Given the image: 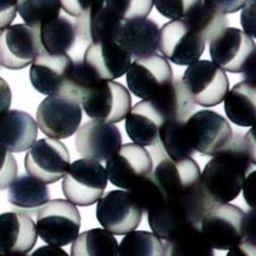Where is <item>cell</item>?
<instances>
[{"label": "cell", "instance_id": "42", "mask_svg": "<svg viewBox=\"0 0 256 256\" xmlns=\"http://www.w3.org/2000/svg\"><path fill=\"white\" fill-rule=\"evenodd\" d=\"M223 14H233L242 10L249 0H203Z\"/></svg>", "mask_w": 256, "mask_h": 256}, {"label": "cell", "instance_id": "25", "mask_svg": "<svg viewBox=\"0 0 256 256\" xmlns=\"http://www.w3.org/2000/svg\"><path fill=\"white\" fill-rule=\"evenodd\" d=\"M124 20L106 6L76 18L77 38L90 43L118 41Z\"/></svg>", "mask_w": 256, "mask_h": 256}, {"label": "cell", "instance_id": "13", "mask_svg": "<svg viewBox=\"0 0 256 256\" xmlns=\"http://www.w3.org/2000/svg\"><path fill=\"white\" fill-rule=\"evenodd\" d=\"M70 162V156L66 144L52 138L36 141L25 157L27 173L46 185L63 178Z\"/></svg>", "mask_w": 256, "mask_h": 256}, {"label": "cell", "instance_id": "38", "mask_svg": "<svg viewBox=\"0 0 256 256\" xmlns=\"http://www.w3.org/2000/svg\"><path fill=\"white\" fill-rule=\"evenodd\" d=\"M202 0H153L157 11L164 18L180 20L194 9Z\"/></svg>", "mask_w": 256, "mask_h": 256}, {"label": "cell", "instance_id": "22", "mask_svg": "<svg viewBox=\"0 0 256 256\" xmlns=\"http://www.w3.org/2000/svg\"><path fill=\"white\" fill-rule=\"evenodd\" d=\"M38 123L29 114L8 110L0 114V146L11 153H22L31 148L38 137Z\"/></svg>", "mask_w": 256, "mask_h": 256}, {"label": "cell", "instance_id": "28", "mask_svg": "<svg viewBox=\"0 0 256 256\" xmlns=\"http://www.w3.org/2000/svg\"><path fill=\"white\" fill-rule=\"evenodd\" d=\"M8 201L13 206L26 212H34L50 201V190L46 184L31 175L16 176L9 187Z\"/></svg>", "mask_w": 256, "mask_h": 256}, {"label": "cell", "instance_id": "12", "mask_svg": "<svg viewBox=\"0 0 256 256\" xmlns=\"http://www.w3.org/2000/svg\"><path fill=\"white\" fill-rule=\"evenodd\" d=\"M143 210L127 190H112L102 194L96 206V218L100 226L114 235H126L137 230Z\"/></svg>", "mask_w": 256, "mask_h": 256}, {"label": "cell", "instance_id": "39", "mask_svg": "<svg viewBox=\"0 0 256 256\" xmlns=\"http://www.w3.org/2000/svg\"><path fill=\"white\" fill-rule=\"evenodd\" d=\"M18 166L11 152L0 146V190L9 188L18 176Z\"/></svg>", "mask_w": 256, "mask_h": 256}, {"label": "cell", "instance_id": "32", "mask_svg": "<svg viewBox=\"0 0 256 256\" xmlns=\"http://www.w3.org/2000/svg\"><path fill=\"white\" fill-rule=\"evenodd\" d=\"M182 20L194 29L203 38L205 43H210L228 26L226 15L214 9L203 0Z\"/></svg>", "mask_w": 256, "mask_h": 256}, {"label": "cell", "instance_id": "4", "mask_svg": "<svg viewBox=\"0 0 256 256\" xmlns=\"http://www.w3.org/2000/svg\"><path fill=\"white\" fill-rule=\"evenodd\" d=\"M80 102L88 116L112 124L123 121L132 109V96L126 88L100 78L82 93Z\"/></svg>", "mask_w": 256, "mask_h": 256}, {"label": "cell", "instance_id": "37", "mask_svg": "<svg viewBox=\"0 0 256 256\" xmlns=\"http://www.w3.org/2000/svg\"><path fill=\"white\" fill-rule=\"evenodd\" d=\"M153 4V0H105V6L122 20L148 18Z\"/></svg>", "mask_w": 256, "mask_h": 256}, {"label": "cell", "instance_id": "24", "mask_svg": "<svg viewBox=\"0 0 256 256\" xmlns=\"http://www.w3.org/2000/svg\"><path fill=\"white\" fill-rule=\"evenodd\" d=\"M132 57H146L159 50L160 29L148 18L124 20L118 38Z\"/></svg>", "mask_w": 256, "mask_h": 256}, {"label": "cell", "instance_id": "10", "mask_svg": "<svg viewBox=\"0 0 256 256\" xmlns=\"http://www.w3.org/2000/svg\"><path fill=\"white\" fill-rule=\"evenodd\" d=\"M212 63L228 73H244L253 66L254 40L237 28L226 27L210 42Z\"/></svg>", "mask_w": 256, "mask_h": 256}, {"label": "cell", "instance_id": "44", "mask_svg": "<svg viewBox=\"0 0 256 256\" xmlns=\"http://www.w3.org/2000/svg\"><path fill=\"white\" fill-rule=\"evenodd\" d=\"M12 92L10 86L4 78L0 77V114H4L11 107Z\"/></svg>", "mask_w": 256, "mask_h": 256}, {"label": "cell", "instance_id": "6", "mask_svg": "<svg viewBox=\"0 0 256 256\" xmlns=\"http://www.w3.org/2000/svg\"><path fill=\"white\" fill-rule=\"evenodd\" d=\"M80 226L79 210L68 200H52L36 212V233L47 244L64 246L72 244L79 235Z\"/></svg>", "mask_w": 256, "mask_h": 256}, {"label": "cell", "instance_id": "9", "mask_svg": "<svg viewBox=\"0 0 256 256\" xmlns=\"http://www.w3.org/2000/svg\"><path fill=\"white\" fill-rule=\"evenodd\" d=\"M44 52L40 28L16 24L0 31V66L6 68H25Z\"/></svg>", "mask_w": 256, "mask_h": 256}, {"label": "cell", "instance_id": "34", "mask_svg": "<svg viewBox=\"0 0 256 256\" xmlns=\"http://www.w3.org/2000/svg\"><path fill=\"white\" fill-rule=\"evenodd\" d=\"M159 141L166 154L172 159H185L196 153L189 141L185 122L164 121L159 132Z\"/></svg>", "mask_w": 256, "mask_h": 256}, {"label": "cell", "instance_id": "45", "mask_svg": "<svg viewBox=\"0 0 256 256\" xmlns=\"http://www.w3.org/2000/svg\"><path fill=\"white\" fill-rule=\"evenodd\" d=\"M255 172L252 171L251 173L248 174V176L244 180V198L248 203V205H250L252 208L254 207V203H253V191H254V180H253V176H254Z\"/></svg>", "mask_w": 256, "mask_h": 256}, {"label": "cell", "instance_id": "26", "mask_svg": "<svg viewBox=\"0 0 256 256\" xmlns=\"http://www.w3.org/2000/svg\"><path fill=\"white\" fill-rule=\"evenodd\" d=\"M150 102L159 110L164 121L170 122H186L196 109V104L182 82L175 77Z\"/></svg>", "mask_w": 256, "mask_h": 256}, {"label": "cell", "instance_id": "2", "mask_svg": "<svg viewBox=\"0 0 256 256\" xmlns=\"http://www.w3.org/2000/svg\"><path fill=\"white\" fill-rule=\"evenodd\" d=\"M202 233L214 250H230L242 242H254V214L230 203H214L200 221Z\"/></svg>", "mask_w": 256, "mask_h": 256}, {"label": "cell", "instance_id": "15", "mask_svg": "<svg viewBox=\"0 0 256 256\" xmlns=\"http://www.w3.org/2000/svg\"><path fill=\"white\" fill-rule=\"evenodd\" d=\"M153 175L168 198H182L203 189L201 170L194 159L164 158L153 170Z\"/></svg>", "mask_w": 256, "mask_h": 256}, {"label": "cell", "instance_id": "40", "mask_svg": "<svg viewBox=\"0 0 256 256\" xmlns=\"http://www.w3.org/2000/svg\"><path fill=\"white\" fill-rule=\"evenodd\" d=\"M60 2L63 11L75 18L105 6V0H60Z\"/></svg>", "mask_w": 256, "mask_h": 256}, {"label": "cell", "instance_id": "20", "mask_svg": "<svg viewBox=\"0 0 256 256\" xmlns=\"http://www.w3.org/2000/svg\"><path fill=\"white\" fill-rule=\"evenodd\" d=\"M74 61L68 54H42L31 64L30 82L34 89L45 95L62 92L73 70Z\"/></svg>", "mask_w": 256, "mask_h": 256}, {"label": "cell", "instance_id": "36", "mask_svg": "<svg viewBox=\"0 0 256 256\" xmlns=\"http://www.w3.org/2000/svg\"><path fill=\"white\" fill-rule=\"evenodd\" d=\"M134 201L142 208L143 212H148L164 203L168 198L162 188L154 178L153 173L140 180L134 187L127 190Z\"/></svg>", "mask_w": 256, "mask_h": 256}, {"label": "cell", "instance_id": "31", "mask_svg": "<svg viewBox=\"0 0 256 256\" xmlns=\"http://www.w3.org/2000/svg\"><path fill=\"white\" fill-rule=\"evenodd\" d=\"M72 256H118V242L106 228L84 232L73 242Z\"/></svg>", "mask_w": 256, "mask_h": 256}, {"label": "cell", "instance_id": "18", "mask_svg": "<svg viewBox=\"0 0 256 256\" xmlns=\"http://www.w3.org/2000/svg\"><path fill=\"white\" fill-rule=\"evenodd\" d=\"M75 146L84 158L107 162L122 146V134L109 122L92 120L78 128Z\"/></svg>", "mask_w": 256, "mask_h": 256}, {"label": "cell", "instance_id": "29", "mask_svg": "<svg viewBox=\"0 0 256 256\" xmlns=\"http://www.w3.org/2000/svg\"><path fill=\"white\" fill-rule=\"evenodd\" d=\"M40 36L46 52L52 54H66L76 42V24L68 18L60 15L40 28Z\"/></svg>", "mask_w": 256, "mask_h": 256}, {"label": "cell", "instance_id": "1", "mask_svg": "<svg viewBox=\"0 0 256 256\" xmlns=\"http://www.w3.org/2000/svg\"><path fill=\"white\" fill-rule=\"evenodd\" d=\"M253 128L233 137L207 162L201 174V184L212 203H230L242 190L248 174L256 164Z\"/></svg>", "mask_w": 256, "mask_h": 256}, {"label": "cell", "instance_id": "5", "mask_svg": "<svg viewBox=\"0 0 256 256\" xmlns=\"http://www.w3.org/2000/svg\"><path fill=\"white\" fill-rule=\"evenodd\" d=\"M36 120L38 128L47 137L58 140L70 138L82 124V102L68 92L48 95L40 104Z\"/></svg>", "mask_w": 256, "mask_h": 256}, {"label": "cell", "instance_id": "17", "mask_svg": "<svg viewBox=\"0 0 256 256\" xmlns=\"http://www.w3.org/2000/svg\"><path fill=\"white\" fill-rule=\"evenodd\" d=\"M153 170V158L148 150L136 143L122 146L106 164L108 180L112 185L125 190L134 187Z\"/></svg>", "mask_w": 256, "mask_h": 256}, {"label": "cell", "instance_id": "33", "mask_svg": "<svg viewBox=\"0 0 256 256\" xmlns=\"http://www.w3.org/2000/svg\"><path fill=\"white\" fill-rule=\"evenodd\" d=\"M168 256L166 244L154 233L132 230L118 246V256Z\"/></svg>", "mask_w": 256, "mask_h": 256}, {"label": "cell", "instance_id": "3", "mask_svg": "<svg viewBox=\"0 0 256 256\" xmlns=\"http://www.w3.org/2000/svg\"><path fill=\"white\" fill-rule=\"evenodd\" d=\"M212 204L204 189L182 198H166L164 203L148 212L150 230L164 242L171 239L189 224L200 223L203 214Z\"/></svg>", "mask_w": 256, "mask_h": 256}, {"label": "cell", "instance_id": "11", "mask_svg": "<svg viewBox=\"0 0 256 256\" xmlns=\"http://www.w3.org/2000/svg\"><path fill=\"white\" fill-rule=\"evenodd\" d=\"M189 141L202 156H214L233 137V130L226 118L212 110H200L185 122Z\"/></svg>", "mask_w": 256, "mask_h": 256}, {"label": "cell", "instance_id": "35", "mask_svg": "<svg viewBox=\"0 0 256 256\" xmlns=\"http://www.w3.org/2000/svg\"><path fill=\"white\" fill-rule=\"evenodd\" d=\"M60 0H18V12L27 25L41 28L60 16Z\"/></svg>", "mask_w": 256, "mask_h": 256}, {"label": "cell", "instance_id": "27", "mask_svg": "<svg viewBox=\"0 0 256 256\" xmlns=\"http://www.w3.org/2000/svg\"><path fill=\"white\" fill-rule=\"evenodd\" d=\"M226 116L237 126L254 127L256 120V90L253 82H240L224 98Z\"/></svg>", "mask_w": 256, "mask_h": 256}, {"label": "cell", "instance_id": "7", "mask_svg": "<svg viewBox=\"0 0 256 256\" xmlns=\"http://www.w3.org/2000/svg\"><path fill=\"white\" fill-rule=\"evenodd\" d=\"M107 184V171L100 162L82 158L70 164L63 176L62 191L64 196L74 205L91 206L98 203Z\"/></svg>", "mask_w": 256, "mask_h": 256}, {"label": "cell", "instance_id": "41", "mask_svg": "<svg viewBox=\"0 0 256 256\" xmlns=\"http://www.w3.org/2000/svg\"><path fill=\"white\" fill-rule=\"evenodd\" d=\"M18 13V0H0V31L9 27Z\"/></svg>", "mask_w": 256, "mask_h": 256}, {"label": "cell", "instance_id": "21", "mask_svg": "<svg viewBox=\"0 0 256 256\" xmlns=\"http://www.w3.org/2000/svg\"><path fill=\"white\" fill-rule=\"evenodd\" d=\"M36 242L34 221L27 214L10 212L0 214V254L27 255Z\"/></svg>", "mask_w": 256, "mask_h": 256}, {"label": "cell", "instance_id": "23", "mask_svg": "<svg viewBox=\"0 0 256 256\" xmlns=\"http://www.w3.org/2000/svg\"><path fill=\"white\" fill-rule=\"evenodd\" d=\"M164 118L150 100H142L130 109L125 118V130L134 143L154 146L159 141L160 128Z\"/></svg>", "mask_w": 256, "mask_h": 256}, {"label": "cell", "instance_id": "16", "mask_svg": "<svg viewBox=\"0 0 256 256\" xmlns=\"http://www.w3.org/2000/svg\"><path fill=\"white\" fill-rule=\"evenodd\" d=\"M171 64L157 54L136 58L126 73L128 89L137 98L150 100L173 79Z\"/></svg>", "mask_w": 256, "mask_h": 256}, {"label": "cell", "instance_id": "30", "mask_svg": "<svg viewBox=\"0 0 256 256\" xmlns=\"http://www.w3.org/2000/svg\"><path fill=\"white\" fill-rule=\"evenodd\" d=\"M164 242L166 244L168 256L214 255V250L202 233L200 223L189 224Z\"/></svg>", "mask_w": 256, "mask_h": 256}, {"label": "cell", "instance_id": "43", "mask_svg": "<svg viewBox=\"0 0 256 256\" xmlns=\"http://www.w3.org/2000/svg\"><path fill=\"white\" fill-rule=\"evenodd\" d=\"M255 0H249L246 4L242 8V24L248 36L255 38Z\"/></svg>", "mask_w": 256, "mask_h": 256}, {"label": "cell", "instance_id": "19", "mask_svg": "<svg viewBox=\"0 0 256 256\" xmlns=\"http://www.w3.org/2000/svg\"><path fill=\"white\" fill-rule=\"evenodd\" d=\"M82 61L100 79L114 80L127 73L132 56L118 41H104L88 46Z\"/></svg>", "mask_w": 256, "mask_h": 256}, {"label": "cell", "instance_id": "8", "mask_svg": "<svg viewBox=\"0 0 256 256\" xmlns=\"http://www.w3.org/2000/svg\"><path fill=\"white\" fill-rule=\"evenodd\" d=\"M182 82L191 100L202 107L219 105L230 89L224 70L207 60H198L188 66Z\"/></svg>", "mask_w": 256, "mask_h": 256}, {"label": "cell", "instance_id": "46", "mask_svg": "<svg viewBox=\"0 0 256 256\" xmlns=\"http://www.w3.org/2000/svg\"><path fill=\"white\" fill-rule=\"evenodd\" d=\"M40 253H43V254H52V255H54H54H59L60 253L66 254V251H63V250L60 249V246H52V244L40 248L38 250H36V251L34 252V254H40Z\"/></svg>", "mask_w": 256, "mask_h": 256}, {"label": "cell", "instance_id": "14", "mask_svg": "<svg viewBox=\"0 0 256 256\" xmlns=\"http://www.w3.org/2000/svg\"><path fill=\"white\" fill-rule=\"evenodd\" d=\"M205 41L185 20H172L160 29L159 50L178 66H190L205 50Z\"/></svg>", "mask_w": 256, "mask_h": 256}]
</instances>
